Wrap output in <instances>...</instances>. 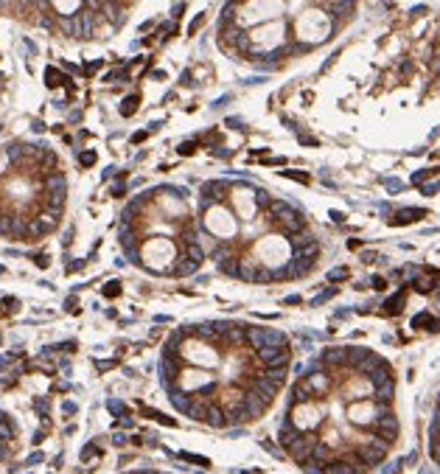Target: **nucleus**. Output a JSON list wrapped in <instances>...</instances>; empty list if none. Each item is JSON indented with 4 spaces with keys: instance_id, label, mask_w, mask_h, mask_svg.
<instances>
[{
    "instance_id": "obj_1",
    "label": "nucleus",
    "mask_w": 440,
    "mask_h": 474,
    "mask_svg": "<svg viewBox=\"0 0 440 474\" xmlns=\"http://www.w3.org/2000/svg\"><path fill=\"white\" fill-rule=\"evenodd\" d=\"M255 359L261 362V368H289L292 351L289 345H264L255 351Z\"/></svg>"
},
{
    "instance_id": "obj_2",
    "label": "nucleus",
    "mask_w": 440,
    "mask_h": 474,
    "mask_svg": "<svg viewBox=\"0 0 440 474\" xmlns=\"http://www.w3.org/2000/svg\"><path fill=\"white\" fill-rule=\"evenodd\" d=\"M370 430H373V435H379L381 440L393 443V440L398 438V418L387 410L384 415H379V418H376V424H373Z\"/></svg>"
},
{
    "instance_id": "obj_3",
    "label": "nucleus",
    "mask_w": 440,
    "mask_h": 474,
    "mask_svg": "<svg viewBox=\"0 0 440 474\" xmlns=\"http://www.w3.org/2000/svg\"><path fill=\"white\" fill-rule=\"evenodd\" d=\"M241 407L247 410V415H250V421L252 418H261V415L267 413V407H269V401L267 398H261L255 390H244V396H241Z\"/></svg>"
},
{
    "instance_id": "obj_4",
    "label": "nucleus",
    "mask_w": 440,
    "mask_h": 474,
    "mask_svg": "<svg viewBox=\"0 0 440 474\" xmlns=\"http://www.w3.org/2000/svg\"><path fill=\"white\" fill-rule=\"evenodd\" d=\"M320 362H322V368L328 373H334L337 368H345L348 365V351L345 348H325L320 353Z\"/></svg>"
},
{
    "instance_id": "obj_5",
    "label": "nucleus",
    "mask_w": 440,
    "mask_h": 474,
    "mask_svg": "<svg viewBox=\"0 0 440 474\" xmlns=\"http://www.w3.org/2000/svg\"><path fill=\"white\" fill-rule=\"evenodd\" d=\"M205 191V205H213V202H222L227 194V182L225 180H216V182H205L202 185Z\"/></svg>"
},
{
    "instance_id": "obj_6",
    "label": "nucleus",
    "mask_w": 440,
    "mask_h": 474,
    "mask_svg": "<svg viewBox=\"0 0 440 474\" xmlns=\"http://www.w3.org/2000/svg\"><path fill=\"white\" fill-rule=\"evenodd\" d=\"M180 371H182V362L177 356H163L160 359V376H163V382H174L180 376Z\"/></svg>"
},
{
    "instance_id": "obj_7",
    "label": "nucleus",
    "mask_w": 440,
    "mask_h": 474,
    "mask_svg": "<svg viewBox=\"0 0 440 474\" xmlns=\"http://www.w3.org/2000/svg\"><path fill=\"white\" fill-rule=\"evenodd\" d=\"M222 340H225L227 345H233V348H244V345H247V326H230Z\"/></svg>"
},
{
    "instance_id": "obj_8",
    "label": "nucleus",
    "mask_w": 440,
    "mask_h": 474,
    "mask_svg": "<svg viewBox=\"0 0 440 474\" xmlns=\"http://www.w3.org/2000/svg\"><path fill=\"white\" fill-rule=\"evenodd\" d=\"M393 393H396V382L393 379H387V382H381V385H376L373 388V401H381V404H390L393 401Z\"/></svg>"
},
{
    "instance_id": "obj_9",
    "label": "nucleus",
    "mask_w": 440,
    "mask_h": 474,
    "mask_svg": "<svg viewBox=\"0 0 440 474\" xmlns=\"http://www.w3.org/2000/svg\"><path fill=\"white\" fill-rule=\"evenodd\" d=\"M205 421L210 424V427H216V430H222V427H227V415H225V410L219 404H207V413H205Z\"/></svg>"
},
{
    "instance_id": "obj_10",
    "label": "nucleus",
    "mask_w": 440,
    "mask_h": 474,
    "mask_svg": "<svg viewBox=\"0 0 440 474\" xmlns=\"http://www.w3.org/2000/svg\"><path fill=\"white\" fill-rule=\"evenodd\" d=\"M322 474H359L351 463H345L342 457H337V460H331L328 466H322Z\"/></svg>"
},
{
    "instance_id": "obj_11",
    "label": "nucleus",
    "mask_w": 440,
    "mask_h": 474,
    "mask_svg": "<svg viewBox=\"0 0 440 474\" xmlns=\"http://www.w3.org/2000/svg\"><path fill=\"white\" fill-rule=\"evenodd\" d=\"M197 267H199L197 261H191L188 256H182V259L174 264V275H180V278H182V275H194V272H197Z\"/></svg>"
},
{
    "instance_id": "obj_12",
    "label": "nucleus",
    "mask_w": 440,
    "mask_h": 474,
    "mask_svg": "<svg viewBox=\"0 0 440 474\" xmlns=\"http://www.w3.org/2000/svg\"><path fill=\"white\" fill-rule=\"evenodd\" d=\"M421 326H426L429 331H440V320H435L432 314L423 311V314H418V317L412 320V328H421Z\"/></svg>"
},
{
    "instance_id": "obj_13",
    "label": "nucleus",
    "mask_w": 440,
    "mask_h": 474,
    "mask_svg": "<svg viewBox=\"0 0 440 474\" xmlns=\"http://www.w3.org/2000/svg\"><path fill=\"white\" fill-rule=\"evenodd\" d=\"M421 216H426V211H421V208H406V211H401L398 214V219H393L396 224H404V222H418Z\"/></svg>"
},
{
    "instance_id": "obj_14",
    "label": "nucleus",
    "mask_w": 440,
    "mask_h": 474,
    "mask_svg": "<svg viewBox=\"0 0 440 474\" xmlns=\"http://www.w3.org/2000/svg\"><path fill=\"white\" fill-rule=\"evenodd\" d=\"M264 343L267 345H289V340H286V334H280L275 328H264Z\"/></svg>"
},
{
    "instance_id": "obj_15",
    "label": "nucleus",
    "mask_w": 440,
    "mask_h": 474,
    "mask_svg": "<svg viewBox=\"0 0 440 474\" xmlns=\"http://www.w3.org/2000/svg\"><path fill=\"white\" fill-rule=\"evenodd\" d=\"M255 272H258V267L252 261H241L239 264V278H244V281H255Z\"/></svg>"
},
{
    "instance_id": "obj_16",
    "label": "nucleus",
    "mask_w": 440,
    "mask_h": 474,
    "mask_svg": "<svg viewBox=\"0 0 440 474\" xmlns=\"http://www.w3.org/2000/svg\"><path fill=\"white\" fill-rule=\"evenodd\" d=\"M401 303H404V289H401L396 298H390V301L384 303V311H387V314H398V311H401Z\"/></svg>"
},
{
    "instance_id": "obj_17",
    "label": "nucleus",
    "mask_w": 440,
    "mask_h": 474,
    "mask_svg": "<svg viewBox=\"0 0 440 474\" xmlns=\"http://www.w3.org/2000/svg\"><path fill=\"white\" fill-rule=\"evenodd\" d=\"M185 256H188L191 261H197V264H199V261L205 259V250H202L197 242H191V244H185Z\"/></svg>"
},
{
    "instance_id": "obj_18",
    "label": "nucleus",
    "mask_w": 440,
    "mask_h": 474,
    "mask_svg": "<svg viewBox=\"0 0 440 474\" xmlns=\"http://www.w3.org/2000/svg\"><path fill=\"white\" fill-rule=\"evenodd\" d=\"M138 101H140L138 95H129V98H126V101H123V107H121V112H123V115H132V112L138 110Z\"/></svg>"
},
{
    "instance_id": "obj_19",
    "label": "nucleus",
    "mask_w": 440,
    "mask_h": 474,
    "mask_svg": "<svg viewBox=\"0 0 440 474\" xmlns=\"http://www.w3.org/2000/svg\"><path fill=\"white\" fill-rule=\"evenodd\" d=\"M219 267H222V272H227V275H239V264H236L233 259L222 261V264H219Z\"/></svg>"
},
{
    "instance_id": "obj_20",
    "label": "nucleus",
    "mask_w": 440,
    "mask_h": 474,
    "mask_svg": "<svg viewBox=\"0 0 440 474\" xmlns=\"http://www.w3.org/2000/svg\"><path fill=\"white\" fill-rule=\"evenodd\" d=\"M182 460H191V463H197V466H210V460H207V457H199V455H185V452H182Z\"/></svg>"
},
{
    "instance_id": "obj_21",
    "label": "nucleus",
    "mask_w": 440,
    "mask_h": 474,
    "mask_svg": "<svg viewBox=\"0 0 440 474\" xmlns=\"http://www.w3.org/2000/svg\"><path fill=\"white\" fill-rule=\"evenodd\" d=\"M255 202H258V208H269V202H272V199H269L267 191H255Z\"/></svg>"
},
{
    "instance_id": "obj_22",
    "label": "nucleus",
    "mask_w": 440,
    "mask_h": 474,
    "mask_svg": "<svg viewBox=\"0 0 440 474\" xmlns=\"http://www.w3.org/2000/svg\"><path fill=\"white\" fill-rule=\"evenodd\" d=\"M11 435H14V430H11V424L3 418V421H0V438H11Z\"/></svg>"
},
{
    "instance_id": "obj_23",
    "label": "nucleus",
    "mask_w": 440,
    "mask_h": 474,
    "mask_svg": "<svg viewBox=\"0 0 440 474\" xmlns=\"http://www.w3.org/2000/svg\"><path fill=\"white\" fill-rule=\"evenodd\" d=\"M331 281H342V278H348V269L345 267H339V269H331Z\"/></svg>"
},
{
    "instance_id": "obj_24",
    "label": "nucleus",
    "mask_w": 440,
    "mask_h": 474,
    "mask_svg": "<svg viewBox=\"0 0 440 474\" xmlns=\"http://www.w3.org/2000/svg\"><path fill=\"white\" fill-rule=\"evenodd\" d=\"M118 292H121V286L115 284V281H113V284H110V286H104V295H107V298H115V295H118Z\"/></svg>"
},
{
    "instance_id": "obj_25",
    "label": "nucleus",
    "mask_w": 440,
    "mask_h": 474,
    "mask_svg": "<svg viewBox=\"0 0 440 474\" xmlns=\"http://www.w3.org/2000/svg\"><path fill=\"white\" fill-rule=\"evenodd\" d=\"M79 160H81V166H93V163H95V155H93V152H84Z\"/></svg>"
},
{
    "instance_id": "obj_26",
    "label": "nucleus",
    "mask_w": 440,
    "mask_h": 474,
    "mask_svg": "<svg viewBox=\"0 0 440 474\" xmlns=\"http://www.w3.org/2000/svg\"><path fill=\"white\" fill-rule=\"evenodd\" d=\"M59 73H56V70H48V85H51V87H56V85H59Z\"/></svg>"
},
{
    "instance_id": "obj_27",
    "label": "nucleus",
    "mask_w": 440,
    "mask_h": 474,
    "mask_svg": "<svg viewBox=\"0 0 440 474\" xmlns=\"http://www.w3.org/2000/svg\"><path fill=\"white\" fill-rule=\"evenodd\" d=\"M286 177H294V180H300V182H309V177L306 174H297V172H283Z\"/></svg>"
},
{
    "instance_id": "obj_28",
    "label": "nucleus",
    "mask_w": 440,
    "mask_h": 474,
    "mask_svg": "<svg viewBox=\"0 0 440 474\" xmlns=\"http://www.w3.org/2000/svg\"><path fill=\"white\" fill-rule=\"evenodd\" d=\"M334 292H337V289H325V292L320 295V298H317V301H314V303H317V306H320V303H322V301H328V298H331V295H334Z\"/></svg>"
},
{
    "instance_id": "obj_29",
    "label": "nucleus",
    "mask_w": 440,
    "mask_h": 474,
    "mask_svg": "<svg viewBox=\"0 0 440 474\" xmlns=\"http://www.w3.org/2000/svg\"><path fill=\"white\" fill-rule=\"evenodd\" d=\"M194 152V143H182L180 146V155H191Z\"/></svg>"
},
{
    "instance_id": "obj_30",
    "label": "nucleus",
    "mask_w": 440,
    "mask_h": 474,
    "mask_svg": "<svg viewBox=\"0 0 440 474\" xmlns=\"http://www.w3.org/2000/svg\"><path fill=\"white\" fill-rule=\"evenodd\" d=\"M199 26H202V17H197V20H194V23H191V28H188V31H191V34H194V31H197Z\"/></svg>"
},
{
    "instance_id": "obj_31",
    "label": "nucleus",
    "mask_w": 440,
    "mask_h": 474,
    "mask_svg": "<svg viewBox=\"0 0 440 474\" xmlns=\"http://www.w3.org/2000/svg\"><path fill=\"white\" fill-rule=\"evenodd\" d=\"M373 286H376V289H384L387 284H384V278H376V281H373Z\"/></svg>"
},
{
    "instance_id": "obj_32",
    "label": "nucleus",
    "mask_w": 440,
    "mask_h": 474,
    "mask_svg": "<svg viewBox=\"0 0 440 474\" xmlns=\"http://www.w3.org/2000/svg\"><path fill=\"white\" fill-rule=\"evenodd\" d=\"M11 0H0V9H3V6H9Z\"/></svg>"
},
{
    "instance_id": "obj_33",
    "label": "nucleus",
    "mask_w": 440,
    "mask_h": 474,
    "mask_svg": "<svg viewBox=\"0 0 440 474\" xmlns=\"http://www.w3.org/2000/svg\"><path fill=\"white\" fill-rule=\"evenodd\" d=\"M3 457H6V449H3V446H0V460H3Z\"/></svg>"
},
{
    "instance_id": "obj_34",
    "label": "nucleus",
    "mask_w": 440,
    "mask_h": 474,
    "mask_svg": "<svg viewBox=\"0 0 440 474\" xmlns=\"http://www.w3.org/2000/svg\"><path fill=\"white\" fill-rule=\"evenodd\" d=\"M140 474H157V472H140Z\"/></svg>"
},
{
    "instance_id": "obj_35",
    "label": "nucleus",
    "mask_w": 440,
    "mask_h": 474,
    "mask_svg": "<svg viewBox=\"0 0 440 474\" xmlns=\"http://www.w3.org/2000/svg\"><path fill=\"white\" fill-rule=\"evenodd\" d=\"M3 418H6V415H3V413H0V421H3Z\"/></svg>"
}]
</instances>
